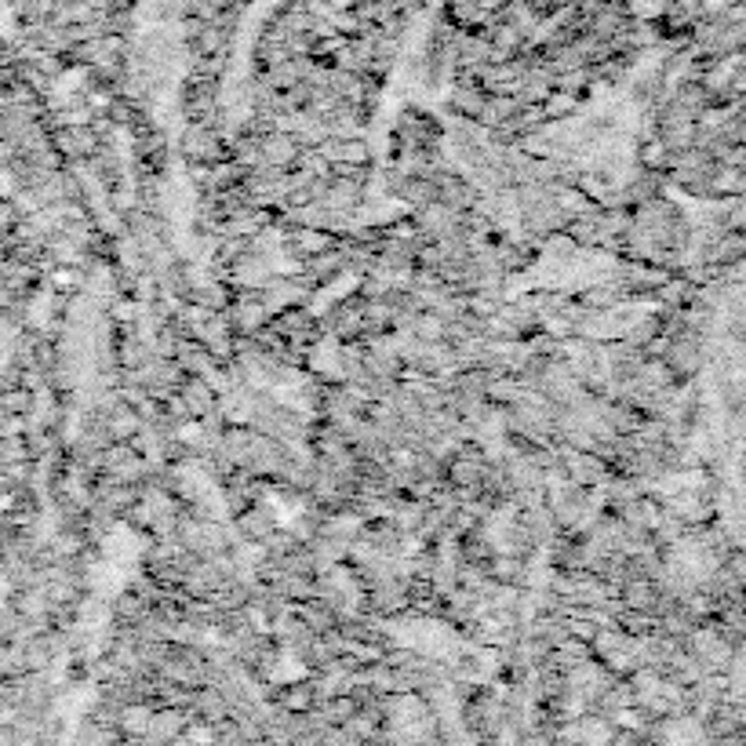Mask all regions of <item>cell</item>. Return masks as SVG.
<instances>
[{
	"instance_id": "1",
	"label": "cell",
	"mask_w": 746,
	"mask_h": 746,
	"mask_svg": "<svg viewBox=\"0 0 746 746\" xmlns=\"http://www.w3.org/2000/svg\"><path fill=\"white\" fill-rule=\"evenodd\" d=\"M699 426L717 514L746 557V259L717 288L699 361Z\"/></svg>"
}]
</instances>
